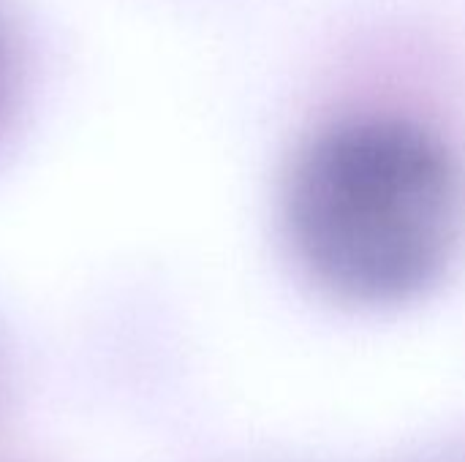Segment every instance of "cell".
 Returning a JSON list of instances; mask_svg holds the SVG:
<instances>
[{
  "label": "cell",
  "mask_w": 465,
  "mask_h": 462,
  "mask_svg": "<svg viewBox=\"0 0 465 462\" xmlns=\"http://www.w3.org/2000/svg\"><path fill=\"white\" fill-rule=\"evenodd\" d=\"M283 226L300 267L357 305H395L433 286L460 251L465 174L430 131L354 117L297 155Z\"/></svg>",
  "instance_id": "6da1fadb"
},
{
  "label": "cell",
  "mask_w": 465,
  "mask_h": 462,
  "mask_svg": "<svg viewBox=\"0 0 465 462\" xmlns=\"http://www.w3.org/2000/svg\"><path fill=\"white\" fill-rule=\"evenodd\" d=\"M16 101V57L5 25L0 22V133L5 131Z\"/></svg>",
  "instance_id": "7a4b0ae2"
}]
</instances>
